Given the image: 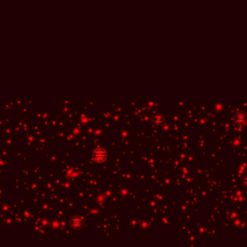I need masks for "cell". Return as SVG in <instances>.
<instances>
[{
    "mask_svg": "<svg viewBox=\"0 0 247 247\" xmlns=\"http://www.w3.org/2000/svg\"><path fill=\"white\" fill-rule=\"evenodd\" d=\"M235 121L236 123L237 124H244L246 121H247V115L245 112H243V111H238V112H236L235 114Z\"/></svg>",
    "mask_w": 247,
    "mask_h": 247,
    "instance_id": "2",
    "label": "cell"
},
{
    "mask_svg": "<svg viewBox=\"0 0 247 247\" xmlns=\"http://www.w3.org/2000/svg\"><path fill=\"white\" fill-rule=\"evenodd\" d=\"M93 155L94 160L96 162H98V163H102V162L106 161V159L108 157V155L106 153V151H104V150L101 149V148L96 149L94 152H93V155Z\"/></svg>",
    "mask_w": 247,
    "mask_h": 247,
    "instance_id": "1",
    "label": "cell"
},
{
    "mask_svg": "<svg viewBox=\"0 0 247 247\" xmlns=\"http://www.w3.org/2000/svg\"><path fill=\"white\" fill-rule=\"evenodd\" d=\"M153 121L155 125H161L164 122V116L162 114H155L153 118Z\"/></svg>",
    "mask_w": 247,
    "mask_h": 247,
    "instance_id": "4",
    "label": "cell"
},
{
    "mask_svg": "<svg viewBox=\"0 0 247 247\" xmlns=\"http://www.w3.org/2000/svg\"><path fill=\"white\" fill-rule=\"evenodd\" d=\"M70 225L75 229H79L83 225V220L80 216H75L70 221Z\"/></svg>",
    "mask_w": 247,
    "mask_h": 247,
    "instance_id": "3",
    "label": "cell"
}]
</instances>
